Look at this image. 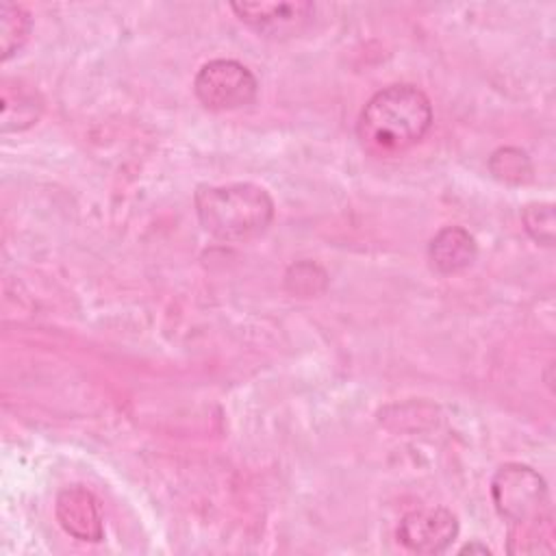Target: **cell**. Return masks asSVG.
Here are the masks:
<instances>
[{
  "label": "cell",
  "mask_w": 556,
  "mask_h": 556,
  "mask_svg": "<svg viewBox=\"0 0 556 556\" xmlns=\"http://www.w3.org/2000/svg\"><path fill=\"white\" fill-rule=\"evenodd\" d=\"M432 126L428 96L408 83L376 91L363 106L356 122L361 146L376 156H393L419 143Z\"/></svg>",
  "instance_id": "cell-1"
},
{
  "label": "cell",
  "mask_w": 556,
  "mask_h": 556,
  "mask_svg": "<svg viewBox=\"0 0 556 556\" xmlns=\"http://www.w3.org/2000/svg\"><path fill=\"white\" fill-rule=\"evenodd\" d=\"M193 202L202 228L222 241L258 237L274 219V200L254 182L200 185Z\"/></svg>",
  "instance_id": "cell-2"
},
{
  "label": "cell",
  "mask_w": 556,
  "mask_h": 556,
  "mask_svg": "<svg viewBox=\"0 0 556 556\" xmlns=\"http://www.w3.org/2000/svg\"><path fill=\"white\" fill-rule=\"evenodd\" d=\"M497 513L515 526L539 523L547 506L545 480L528 465H502L491 482Z\"/></svg>",
  "instance_id": "cell-3"
},
{
  "label": "cell",
  "mask_w": 556,
  "mask_h": 556,
  "mask_svg": "<svg viewBox=\"0 0 556 556\" xmlns=\"http://www.w3.org/2000/svg\"><path fill=\"white\" fill-rule=\"evenodd\" d=\"M193 91L204 109L232 111L256 98L258 83L243 63L235 59H213L198 70Z\"/></svg>",
  "instance_id": "cell-4"
},
{
  "label": "cell",
  "mask_w": 556,
  "mask_h": 556,
  "mask_svg": "<svg viewBox=\"0 0 556 556\" xmlns=\"http://www.w3.org/2000/svg\"><path fill=\"white\" fill-rule=\"evenodd\" d=\"M458 534V519L447 508H424L402 517L400 543L415 554H443Z\"/></svg>",
  "instance_id": "cell-5"
},
{
  "label": "cell",
  "mask_w": 556,
  "mask_h": 556,
  "mask_svg": "<svg viewBox=\"0 0 556 556\" xmlns=\"http://www.w3.org/2000/svg\"><path fill=\"white\" fill-rule=\"evenodd\" d=\"M235 15L265 37L293 35L313 17V2H232Z\"/></svg>",
  "instance_id": "cell-6"
},
{
  "label": "cell",
  "mask_w": 556,
  "mask_h": 556,
  "mask_svg": "<svg viewBox=\"0 0 556 556\" xmlns=\"http://www.w3.org/2000/svg\"><path fill=\"white\" fill-rule=\"evenodd\" d=\"M54 513L61 528L70 536L78 541H89V543L102 541L104 523H102L100 504L93 497V493L87 491L85 486L72 484L59 491Z\"/></svg>",
  "instance_id": "cell-7"
},
{
  "label": "cell",
  "mask_w": 556,
  "mask_h": 556,
  "mask_svg": "<svg viewBox=\"0 0 556 556\" xmlns=\"http://www.w3.org/2000/svg\"><path fill=\"white\" fill-rule=\"evenodd\" d=\"M478 256L476 239L460 226L441 228L428 243V261L434 271L450 276L467 269Z\"/></svg>",
  "instance_id": "cell-8"
},
{
  "label": "cell",
  "mask_w": 556,
  "mask_h": 556,
  "mask_svg": "<svg viewBox=\"0 0 556 556\" xmlns=\"http://www.w3.org/2000/svg\"><path fill=\"white\" fill-rule=\"evenodd\" d=\"M0 128L2 132H20L33 126L41 111L43 100L30 85L22 80H4L2 83V100H0Z\"/></svg>",
  "instance_id": "cell-9"
},
{
  "label": "cell",
  "mask_w": 556,
  "mask_h": 556,
  "mask_svg": "<svg viewBox=\"0 0 556 556\" xmlns=\"http://www.w3.org/2000/svg\"><path fill=\"white\" fill-rule=\"evenodd\" d=\"M30 15L24 7L13 2H2L0 7V52L2 61L15 54L28 39Z\"/></svg>",
  "instance_id": "cell-10"
},
{
  "label": "cell",
  "mask_w": 556,
  "mask_h": 556,
  "mask_svg": "<svg viewBox=\"0 0 556 556\" xmlns=\"http://www.w3.org/2000/svg\"><path fill=\"white\" fill-rule=\"evenodd\" d=\"M489 172L500 182L523 185L532 178V161L523 150L506 146V148H497L489 156Z\"/></svg>",
  "instance_id": "cell-11"
},
{
  "label": "cell",
  "mask_w": 556,
  "mask_h": 556,
  "mask_svg": "<svg viewBox=\"0 0 556 556\" xmlns=\"http://www.w3.org/2000/svg\"><path fill=\"white\" fill-rule=\"evenodd\" d=\"M285 285H287V291H291L293 295L311 298V295H317L319 291H324V287H326V271L319 265L304 261V263L293 265L287 271Z\"/></svg>",
  "instance_id": "cell-12"
},
{
  "label": "cell",
  "mask_w": 556,
  "mask_h": 556,
  "mask_svg": "<svg viewBox=\"0 0 556 556\" xmlns=\"http://www.w3.org/2000/svg\"><path fill=\"white\" fill-rule=\"evenodd\" d=\"M526 232L541 245L554 243V206L549 202H532L521 213Z\"/></svg>",
  "instance_id": "cell-13"
},
{
  "label": "cell",
  "mask_w": 556,
  "mask_h": 556,
  "mask_svg": "<svg viewBox=\"0 0 556 556\" xmlns=\"http://www.w3.org/2000/svg\"><path fill=\"white\" fill-rule=\"evenodd\" d=\"M473 552H478V554H489V547H486V545H480V543H476V541L460 547V554H473Z\"/></svg>",
  "instance_id": "cell-14"
}]
</instances>
